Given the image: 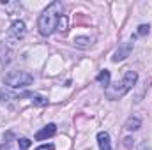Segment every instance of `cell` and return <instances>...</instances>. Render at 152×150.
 <instances>
[{
    "label": "cell",
    "instance_id": "obj_1",
    "mask_svg": "<svg viewBox=\"0 0 152 150\" xmlns=\"http://www.w3.org/2000/svg\"><path fill=\"white\" fill-rule=\"evenodd\" d=\"M62 16V4L60 2H53L46 7V11L39 16V32L42 36H50L55 32L57 25H58V20Z\"/></svg>",
    "mask_w": 152,
    "mask_h": 150
},
{
    "label": "cell",
    "instance_id": "obj_2",
    "mask_svg": "<svg viewBox=\"0 0 152 150\" xmlns=\"http://www.w3.org/2000/svg\"><path fill=\"white\" fill-rule=\"evenodd\" d=\"M136 79H138V74H136L134 71H127L120 81H115V83H112V85L106 87V90H104L106 97L112 99V101L120 99L124 94H127V92L133 88V85L136 83Z\"/></svg>",
    "mask_w": 152,
    "mask_h": 150
},
{
    "label": "cell",
    "instance_id": "obj_3",
    "mask_svg": "<svg viewBox=\"0 0 152 150\" xmlns=\"http://www.w3.org/2000/svg\"><path fill=\"white\" fill-rule=\"evenodd\" d=\"M34 76L27 71H11L4 76V83L11 88H25L28 85H32Z\"/></svg>",
    "mask_w": 152,
    "mask_h": 150
},
{
    "label": "cell",
    "instance_id": "obj_4",
    "mask_svg": "<svg viewBox=\"0 0 152 150\" xmlns=\"http://www.w3.org/2000/svg\"><path fill=\"white\" fill-rule=\"evenodd\" d=\"M25 34H27L25 23H23V21H14V23L11 25L9 32H7V39L14 44V42H18V41H21V39L25 37Z\"/></svg>",
    "mask_w": 152,
    "mask_h": 150
},
{
    "label": "cell",
    "instance_id": "obj_5",
    "mask_svg": "<svg viewBox=\"0 0 152 150\" xmlns=\"http://www.w3.org/2000/svg\"><path fill=\"white\" fill-rule=\"evenodd\" d=\"M131 50H133V42H124L117 51H115L113 55V62H118V60H124L126 57H129V53H131Z\"/></svg>",
    "mask_w": 152,
    "mask_h": 150
},
{
    "label": "cell",
    "instance_id": "obj_6",
    "mask_svg": "<svg viewBox=\"0 0 152 150\" xmlns=\"http://www.w3.org/2000/svg\"><path fill=\"white\" fill-rule=\"evenodd\" d=\"M57 133V125L55 124H48L44 129H41V131H37L36 133V140H46V138H50V136H53Z\"/></svg>",
    "mask_w": 152,
    "mask_h": 150
},
{
    "label": "cell",
    "instance_id": "obj_7",
    "mask_svg": "<svg viewBox=\"0 0 152 150\" xmlns=\"http://www.w3.org/2000/svg\"><path fill=\"white\" fill-rule=\"evenodd\" d=\"M97 143H99V150H112V143H110V134L108 133H99L97 134Z\"/></svg>",
    "mask_w": 152,
    "mask_h": 150
},
{
    "label": "cell",
    "instance_id": "obj_8",
    "mask_svg": "<svg viewBox=\"0 0 152 150\" xmlns=\"http://www.w3.org/2000/svg\"><path fill=\"white\" fill-rule=\"evenodd\" d=\"M140 125H142V122H140V118H136V117H134V118L131 117V118L126 122V129H127V131H136Z\"/></svg>",
    "mask_w": 152,
    "mask_h": 150
},
{
    "label": "cell",
    "instance_id": "obj_9",
    "mask_svg": "<svg viewBox=\"0 0 152 150\" xmlns=\"http://www.w3.org/2000/svg\"><path fill=\"white\" fill-rule=\"evenodd\" d=\"M97 81L101 83V85H104V87H108L110 85V71H101L99 74H97Z\"/></svg>",
    "mask_w": 152,
    "mask_h": 150
},
{
    "label": "cell",
    "instance_id": "obj_10",
    "mask_svg": "<svg viewBox=\"0 0 152 150\" xmlns=\"http://www.w3.org/2000/svg\"><path fill=\"white\" fill-rule=\"evenodd\" d=\"M32 103H34L36 106H46V104H48V99H44L42 95H37V94H36V95H32Z\"/></svg>",
    "mask_w": 152,
    "mask_h": 150
},
{
    "label": "cell",
    "instance_id": "obj_11",
    "mask_svg": "<svg viewBox=\"0 0 152 150\" xmlns=\"http://www.w3.org/2000/svg\"><path fill=\"white\" fill-rule=\"evenodd\" d=\"M57 28L60 30V32H66L67 30V16H60V20H58V25H57Z\"/></svg>",
    "mask_w": 152,
    "mask_h": 150
},
{
    "label": "cell",
    "instance_id": "obj_12",
    "mask_svg": "<svg viewBox=\"0 0 152 150\" xmlns=\"http://www.w3.org/2000/svg\"><path fill=\"white\" fill-rule=\"evenodd\" d=\"M18 145H20V150H27L30 147V140H27V138H21L20 141H18Z\"/></svg>",
    "mask_w": 152,
    "mask_h": 150
},
{
    "label": "cell",
    "instance_id": "obj_13",
    "mask_svg": "<svg viewBox=\"0 0 152 150\" xmlns=\"http://www.w3.org/2000/svg\"><path fill=\"white\" fill-rule=\"evenodd\" d=\"M147 34H149V25L138 27V36H147Z\"/></svg>",
    "mask_w": 152,
    "mask_h": 150
},
{
    "label": "cell",
    "instance_id": "obj_14",
    "mask_svg": "<svg viewBox=\"0 0 152 150\" xmlns=\"http://www.w3.org/2000/svg\"><path fill=\"white\" fill-rule=\"evenodd\" d=\"M36 150H55V147L50 143V145H42V147H39V149H36Z\"/></svg>",
    "mask_w": 152,
    "mask_h": 150
}]
</instances>
